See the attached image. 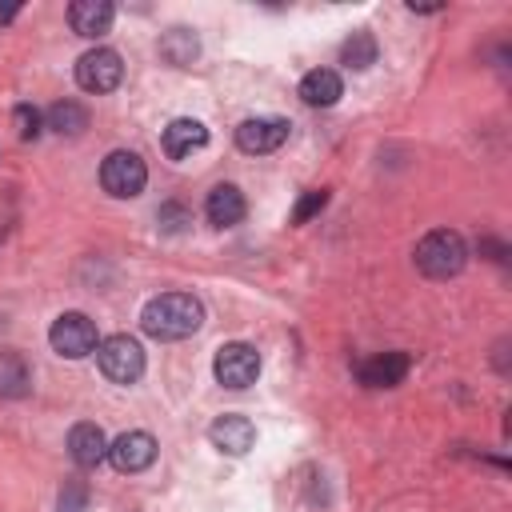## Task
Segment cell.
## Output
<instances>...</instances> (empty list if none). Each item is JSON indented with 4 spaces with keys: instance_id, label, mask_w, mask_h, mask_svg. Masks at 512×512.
I'll use <instances>...</instances> for the list:
<instances>
[{
    "instance_id": "cell-1",
    "label": "cell",
    "mask_w": 512,
    "mask_h": 512,
    "mask_svg": "<svg viewBox=\"0 0 512 512\" xmlns=\"http://www.w3.org/2000/svg\"><path fill=\"white\" fill-rule=\"evenodd\" d=\"M200 324H204V304L192 292H160L140 312V328L152 340H184Z\"/></svg>"
},
{
    "instance_id": "cell-2",
    "label": "cell",
    "mask_w": 512,
    "mask_h": 512,
    "mask_svg": "<svg viewBox=\"0 0 512 512\" xmlns=\"http://www.w3.org/2000/svg\"><path fill=\"white\" fill-rule=\"evenodd\" d=\"M468 264V244L460 232L452 228H432L420 244H416V268L432 280H448Z\"/></svg>"
},
{
    "instance_id": "cell-3",
    "label": "cell",
    "mask_w": 512,
    "mask_h": 512,
    "mask_svg": "<svg viewBox=\"0 0 512 512\" xmlns=\"http://www.w3.org/2000/svg\"><path fill=\"white\" fill-rule=\"evenodd\" d=\"M96 364L112 384H136L144 376V348L120 332L96 344Z\"/></svg>"
},
{
    "instance_id": "cell-4",
    "label": "cell",
    "mask_w": 512,
    "mask_h": 512,
    "mask_svg": "<svg viewBox=\"0 0 512 512\" xmlns=\"http://www.w3.org/2000/svg\"><path fill=\"white\" fill-rule=\"evenodd\" d=\"M100 184H104L108 196H116V200H132V196L144 192V184H148V168H144V160H140L136 152L116 148V152H108L104 164H100Z\"/></svg>"
},
{
    "instance_id": "cell-5",
    "label": "cell",
    "mask_w": 512,
    "mask_h": 512,
    "mask_svg": "<svg viewBox=\"0 0 512 512\" xmlns=\"http://www.w3.org/2000/svg\"><path fill=\"white\" fill-rule=\"evenodd\" d=\"M48 344L64 360H84L88 352H96L100 336H96V324L84 312H60L48 328Z\"/></svg>"
},
{
    "instance_id": "cell-6",
    "label": "cell",
    "mask_w": 512,
    "mask_h": 512,
    "mask_svg": "<svg viewBox=\"0 0 512 512\" xmlns=\"http://www.w3.org/2000/svg\"><path fill=\"white\" fill-rule=\"evenodd\" d=\"M212 372H216V380H220L224 388L240 392V388L256 384V376H260V352H256L252 344H244V340L220 344V348H216V360H212Z\"/></svg>"
},
{
    "instance_id": "cell-7",
    "label": "cell",
    "mask_w": 512,
    "mask_h": 512,
    "mask_svg": "<svg viewBox=\"0 0 512 512\" xmlns=\"http://www.w3.org/2000/svg\"><path fill=\"white\" fill-rule=\"evenodd\" d=\"M120 80H124V60L112 48H92V52H84L76 60V84L84 92H96L100 96V92H112Z\"/></svg>"
},
{
    "instance_id": "cell-8",
    "label": "cell",
    "mask_w": 512,
    "mask_h": 512,
    "mask_svg": "<svg viewBox=\"0 0 512 512\" xmlns=\"http://www.w3.org/2000/svg\"><path fill=\"white\" fill-rule=\"evenodd\" d=\"M292 124L284 116H252L236 128V148L248 152V156H260V152H276L284 140H288Z\"/></svg>"
},
{
    "instance_id": "cell-9",
    "label": "cell",
    "mask_w": 512,
    "mask_h": 512,
    "mask_svg": "<svg viewBox=\"0 0 512 512\" xmlns=\"http://www.w3.org/2000/svg\"><path fill=\"white\" fill-rule=\"evenodd\" d=\"M108 460L116 472H144L152 460H156V440L148 432H120L112 444H108Z\"/></svg>"
},
{
    "instance_id": "cell-10",
    "label": "cell",
    "mask_w": 512,
    "mask_h": 512,
    "mask_svg": "<svg viewBox=\"0 0 512 512\" xmlns=\"http://www.w3.org/2000/svg\"><path fill=\"white\" fill-rule=\"evenodd\" d=\"M208 440H212L220 452H228V456H244V452L256 444V424H252L248 416H240V412H224V416L212 420Z\"/></svg>"
},
{
    "instance_id": "cell-11",
    "label": "cell",
    "mask_w": 512,
    "mask_h": 512,
    "mask_svg": "<svg viewBox=\"0 0 512 512\" xmlns=\"http://www.w3.org/2000/svg\"><path fill=\"white\" fill-rule=\"evenodd\" d=\"M408 368H412V356L408 352H380V356L364 360L356 368V376H360L364 388H396L408 376Z\"/></svg>"
},
{
    "instance_id": "cell-12",
    "label": "cell",
    "mask_w": 512,
    "mask_h": 512,
    "mask_svg": "<svg viewBox=\"0 0 512 512\" xmlns=\"http://www.w3.org/2000/svg\"><path fill=\"white\" fill-rule=\"evenodd\" d=\"M68 456H72L76 468H96V464L108 456V436H104V428L92 424V420L72 424V432H68Z\"/></svg>"
},
{
    "instance_id": "cell-13",
    "label": "cell",
    "mask_w": 512,
    "mask_h": 512,
    "mask_svg": "<svg viewBox=\"0 0 512 512\" xmlns=\"http://www.w3.org/2000/svg\"><path fill=\"white\" fill-rule=\"evenodd\" d=\"M112 20H116L112 0H76V4L68 8V24H72V32H76V36H88V40L104 36V32L112 28Z\"/></svg>"
},
{
    "instance_id": "cell-14",
    "label": "cell",
    "mask_w": 512,
    "mask_h": 512,
    "mask_svg": "<svg viewBox=\"0 0 512 512\" xmlns=\"http://www.w3.org/2000/svg\"><path fill=\"white\" fill-rule=\"evenodd\" d=\"M160 144H164V152H168L172 160H184V156H192V152H200V148L208 144V128H204L200 120H192V116H180V120H172V124L164 128Z\"/></svg>"
},
{
    "instance_id": "cell-15",
    "label": "cell",
    "mask_w": 512,
    "mask_h": 512,
    "mask_svg": "<svg viewBox=\"0 0 512 512\" xmlns=\"http://www.w3.org/2000/svg\"><path fill=\"white\" fill-rule=\"evenodd\" d=\"M244 212H248V204H244V192H240L236 184H216V188L208 192V200H204V216H208V224H216V228L240 224Z\"/></svg>"
},
{
    "instance_id": "cell-16",
    "label": "cell",
    "mask_w": 512,
    "mask_h": 512,
    "mask_svg": "<svg viewBox=\"0 0 512 512\" xmlns=\"http://www.w3.org/2000/svg\"><path fill=\"white\" fill-rule=\"evenodd\" d=\"M340 96H344L340 72H332V68H312V72H304V80H300V100H304V104H312V108H332Z\"/></svg>"
},
{
    "instance_id": "cell-17",
    "label": "cell",
    "mask_w": 512,
    "mask_h": 512,
    "mask_svg": "<svg viewBox=\"0 0 512 512\" xmlns=\"http://www.w3.org/2000/svg\"><path fill=\"white\" fill-rule=\"evenodd\" d=\"M32 392V368L20 352H0V396L20 400Z\"/></svg>"
},
{
    "instance_id": "cell-18",
    "label": "cell",
    "mask_w": 512,
    "mask_h": 512,
    "mask_svg": "<svg viewBox=\"0 0 512 512\" xmlns=\"http://www.w3.org/2000/svg\"><path fill=\"white\" fill-rule=\"evenodd\" d=\"M44 120H48V128H52L56 136H80V132L88 128V108L76 104V100H56V104L44 112Z\"/></svg>"
},
{
    "instance_id": "cell-19",
    "label": "cell",
    "mask_w": 512,
    "mask_h": 512,
    "mask_svg": "<svg viewBox=\"0 0 512 512\" xmlns=\"http://www.w3.org/2000/svg\"><path fill=\"white\" fill-rule=\"evenodd\" d=\"M196 52H200V40H196L192 28H168V32L160 36V56H164L168 64H176V68L192 64Z\"/></svg>"
},
{
    "instance_id": "cell-20",
    "label": "cell",
    "mask_w": 512,
    "mask_h": 512,
    "mask_svg": "<svg viewBox=\"0 0 512 512\" xmlns=\"http://www.w3.org/2000/svg\"><path fill=\"white\" fill-rule=\"evenodd\" d=\"M340 60L348 64V68H368V64H376V36L372 32H352V40L340 48Z\"/></svg>"
},
{
    "instance_id": "cell-21",
    "label": "cell",
    "mask_w": 512,
    "mask_h": 512,
    "mask_svg": "<svg viewBox=\"0 0 512 512\" xmlns=\"http://www.w3.org/2000/svg\"><path fill=\"white\" fill-rule=\"evenodd\" d=\"M324 204H328V188H312V192H304V196L296 200V208H292V224H308Z\"/></svg>"
},
{
    "instance_id": "cell-22",
    "label": "cell",
    "mask_w": 512,
    "mask_h": 512,
    "mask_svg": "<svg viewBox=\"0 0 512 512\" xmlns=\"http://www.w3.org/2000/svg\"><path fill=\"white\" fill-rule=\"evenodd\" d=\"M12 120H16V132H20V140H36V136H40V112H36L32 104H16Z\"/></svg>"
},
{
    "instance_id": "cell-23",
    "label": "cell",
    "mask_w": 512,
    "mask_h": 512,
    "mask_svg": "<svg viewBox=\"0 0 512 512\" xmlns=\"http://www.w3.org/2000/svg\"><path fill=\"white\" fill-rule=\"evenodd\" d=\"M156 220H160V228H164V232H180L184 224H192V216H188L180 204H164V208L156 212Z\"/></svg>"
},
{
    "instance_id": "cell-24",
    "label": "cell",
    "mask_w": 512,
    "mask_h": 512,
    "mask_svg": "<svg viewBox=\"0 0 512 512\" xmlns=\"http://www.w3.org/2000/svg\"><path fill=\"white\" fill-rule=\"evenodd\" d=\"M60 512H84V488L68 484V488L60 492Z\"/></svg>"
},
{
    "instance_id": "cell-25",
    "label": "cell",
    "mask_w": 512,
    "mask_h": 512,
    "mask_svg": "<svg viewBox=\"0 0 512 512\" xmlns=\"http://www.w3.org/2000/svg\"><path fill=\"white\" fill-rule=\"evenodd\" d=\"M16 12H20V4H4V8H0V24H8Z\"/></svg>"
}]
</instances>
